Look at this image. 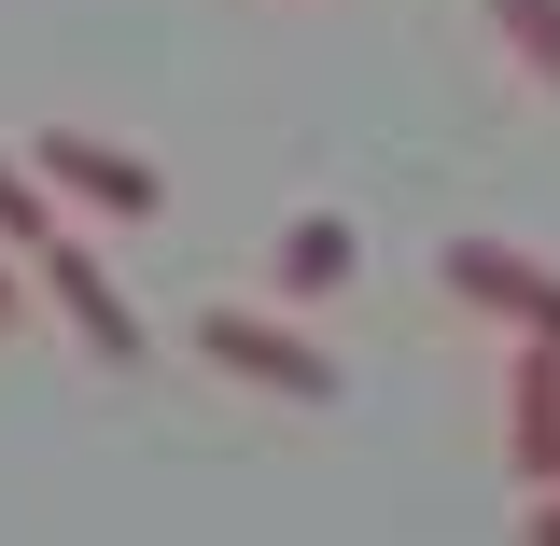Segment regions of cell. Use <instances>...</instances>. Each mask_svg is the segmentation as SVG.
Listing matches in <instances>:
<instances>
[{
  "instance_id": "7",
  "label": "cell",
  "mask_w": 560,
  "mask_h": 546,
  "mask_svg": "<svg viewBox=\"0 0 560 546\" xmlns=\"http://www.w3.org/2000/svg\"><path fill=\"white\" fill-rule=\"evenodd\" d=\"M490 28H504V57L533 84H560V0H490Z\"/></svg>"
},
{
  "instance_id": "6",
  "label": "cell",
  "mask_w": 560,
  "mask_h": 546,
  "mask_svg": "<svg viewBox=\"0 0 560 546\" xmlns=\"http://www.w3.org/2000/svg\"><path fill=\"white\" fill-rule=\"evenodd\" d=\"M504 449H518L533 490H560V350H518V379H504Z\"/></svg>"
},
{
  "instance_id": "4",
  "label": "cell",
  "mask_w": 560,
  "mask_h": 546,
  "mask_svg": "<svg viewBox=\"0 0 560 546\" xmlns=\"http://www.w3.org/2000/svg\"><path fill=\"white\" fill-rule=\"evenodd\" d=\"M28 267H43V294H57V309H70V337L98 350V364H140V309H127V294H113V267H98V253H84L70 224H57V239H43V253H28Z\"/></svg>"
},
{
  "instance_id": "8",
  "label": "cell",
  "mask_w": 560,
  "mask_h": 546,
  "mask_svg": "<svg viewBox=\"0 0 560 546\" xmlns=\"http://www.w3.org/2000/svg\"><path fill=\"white\" fill-rule=\"evenodd\" d=\"M0 239H14V253H43V239H57V197H43L14 154H0Z\"/></svg>"
},
{
  "instance_id": "9",
  "label": "cell",
  "mask_w": 560,
  "mask_h": 546,
  "mask_svg": "<svg viewBox=\"0 0 560 546\" xmlns=\"http://www.w3.org/2000/svg\"><path fill=\"white\" fill-rule=\"evenodd\" d=\"M518 546H560V490H533V519H518Z\"/></svg>"
},
{
  "instance_id": "5",
  "label": "cell",
  "mask_w": 560,
  "mask_h": 546,
  "mask_svg": "<svg viewBox=\"0 0 560 546\" xmlns=\"http://www.w3.org/2000/svg\"><path fill=\"white\" fill-rule=\"evenodd\" d=\"M350 267H364V239H350V210H294V224H280V253H267V280L294 294V309H323V294H337Z\"/></svg>"
},
{
  "instance_id": "2",
  "label": "cell",
  "mask_w": 560,
  "mask_h": 546,
  "mask_svg": "<svg viewBox=\"0 0 560 546\" xmlns=\"http://www.w3.org/2000/svg\"><path fill=\"white\" fill-rule=\"evenodd\" d=\"M434 280H448L463 309H490L518 350H560V267H547V253H518V239H448Z\"/></svg>"
},
{
  "instance_id": "1",
  "label": "cell",
  "mask_w": 560,
  "mask_h": 546,
  "mask_svg": "<svg viewBox=\"0 0 560 546\" xmlns=\"http://www.w3.org/2000/svg\"><path fill=\"white\" fill-rule=\"evenodd\" d=\"M197 350L224 364V379H253V393H294V407H323L337 393V350L308 337V323H280V309H197Z\"/></svg>"
},
{
  "instance_id": "10",
  "label": "cell",
  "mask_w": 560,
  "mask_h": 546,
  "mask_svg": "<svg viewBox=\"0 0 560 546\" xmlns=\"http://www.w3.org/2000/svg\"><path fill=\"white\" fill-rule=\"evenodd\" d=\"M0 323H14V267H0Z\"/></svg>"
},
{
  "instance_id": "3",
  "label": "cell",
  "mask_w": 560,
  "mask_h": 546,
  "mask_svg": "<svg viewBox=\"0 0 560 546\" xmlns=\"http://www.w3.org/2000/svg\"><path fill=\"white\" fill-rule=\"evenodd\" d=\"M14 169H28V183H43V197H84V210H154L168 197V183H154V154H127V140H98V127H43L28 140V154H14Z\"/></svg>"
}]
</instances>
